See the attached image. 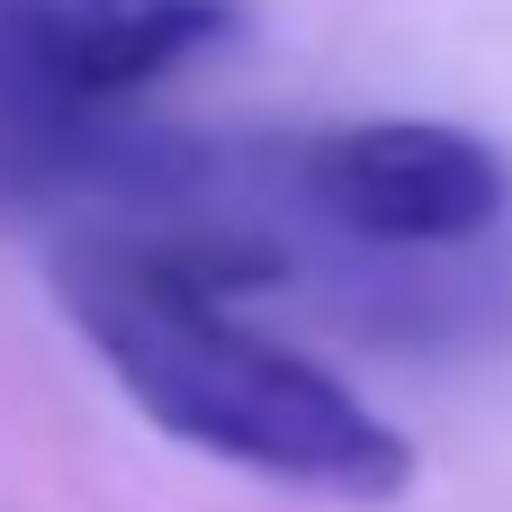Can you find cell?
Wrapping results in <instances>:
<instances>
[{
    "label": "cell",
    "instance_id": "6da1fadb",
    "mask_svg": "<svg viewBox=\"0 0 512 512\" xmlns=\"http://www.w3.org/2000/svg\"><path fill=\"white\" fill-rule=\"evenodd\" d=\"M279 279H288L279 207L171 234H81L54 252L63 315L171 441L279 477L297 495L396 504L414 486V441L324 360L243 324V297Z\"/></svg>",
    "mask_w": 512,
    "mask_h": 512
},
{
    "label": "cell",
    "instance_id": "3957f363",
    "mask_svg": "<svg viewBox=\"0 0 512 512\" xmlns=\"http://www.w3.org/2000/svg\"><path fill=\"white\" fill-rule=\"evenodd\" d=\"M243 27V0H0V99L135 108Z\"/></svg>",
    "mask_w": 512,
    "mask_h": 512
},
{
    "label": "cell",
    "instance_id": "7a4b0ae2",
    "mask_svg": "<svg viewBox=\"0 0 512 512\" xmlns=\"http://www.w3.org/2000/svg\"><path fill=\"white\" fill-rule=\"evenodd\" d=\"M279 198L360 252H450L504 225L512 171L450 117H360L279 144Z\"/></svg>",
    "mask_w": 512,
    "mask_h": 512
}]
</instances>
